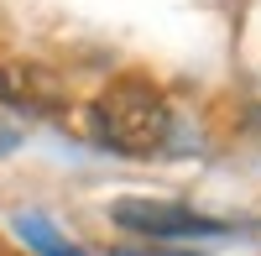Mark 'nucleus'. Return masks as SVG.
<instances>
[{"label": "nucleus", "instance_id": "f257e3e1", "mask_svg": "<svg viewBox=\"0 0 261 256\" xmlns=\"http://www.w3.org/2000/svg\"><path fill=\"white\" fill-rule=\"evenodd\" d=\"M84 136L115 157H157L172 146V105L146 79H115L94 105H84Z\"/></svg>", "mask_w": 261, "mask_h": 256}, {"label": "nucleus", "instance_id": "f03ea898", "mask_svg": "<svg viewBox=\"0 0 261 256\" xmlns=\"http://www.w3.org/2000/svg\"><path fill=\"white\" fill-rule=\"evenodd\" d=\"M110 215L120 230H136V236H151V241H183V236H214L220 230V220H204L172 199H115Z\"/></svg>", "mask_w": 261, "mask_h": 256}, {"label": "nucleus", "instance_id": "7ed1b4c3", "mask_svg": "<svg viewBox=\"0 0 261 256\" xmlns=\"http://www.w3.org/2000/svg\"><path fill=\"white\" fill-rule=\"evenodd\" d=\"M0 110L58 115L63 110V84L42 68V63H6V68H0Z\"/></svg>", "mask_w": 261, "mask_h": 256}, {"label": "nucleus", "instance_id": "20e7f679", "mask_svg": "<svg viewBox=\"0 0 261 256\" xmlns=\"http://www.w3.org/2000/svg\"><path fill=\"white\" fill-rule=\"evenodd\" d=\"M16 230H21V241H27L32 251H42V256H84L73 241H63L53 225H42V220H32V215H27V220H16Z\"/></svg>", "mask_w": 261, "mask_h": 256}, {"label": "nucleus", "instance_id": "39448f33", "mask_svg": "<svg viewBox=\"0 0 261 256\" xmlns=\"http://www.w3.org/2000/svg\"><path fill=\"white\" fill-rule=\"evenodd\" d=\"M16 146H21V131H16L6 115H0V152H16Z\"/></svg>", "mask_w": 261, "mask_h": 256}, {"label": "nucleus", "instance_id": "423d86ee", "mask_svg": "<svg viewBox=\"0 0 261 256\" xmlns=\"http://www.w3.org/2000/svg\"><path fill=\"white\" fill-rule=\"evenodd\" d=\"M125 256H188V251H125Z\"/></svg>", "mask_w": 261, "mask_h": 256}]
</instances>
